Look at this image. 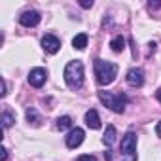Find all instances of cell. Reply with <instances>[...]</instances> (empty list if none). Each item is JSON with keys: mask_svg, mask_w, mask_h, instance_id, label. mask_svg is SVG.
<instances>
[{"mask_svg": "<svg viewBox=\"0 0 161 161\" xmlns=\"http://www.w3.org/2000/svg\"><path fill=\"white\" fill-rule=\"evenodd\" d=\"M12 123H14V116H12L10 112H4V114H2V125L8 129V127H12Z\"/></svg>", "mask_w": 161, "mask_h": 161, "instance_id": "9a60e30c", "label": "cell"}, {"mask_svg": "<svg viewBox=\"0 0 161 161\" xmlns=\"http://www.w3.org/2000/svg\"><path fill=\"white\" fill-rule=\"evenodd\" d=\"M42 47L47 51V53H57L59 49H61V42H59V38L57 36H53V34H46L44 38H42Z\"/></svg>", "mask_w": 161, "mask_h": 161, "instance_id": "ba28073f", "label": "cell"}, {"mask_svg": "<svg viewBox=\"0 0 161 161\" xmlns=\"http://www.w3.org/2000/svg\"><path fill=\"white\" fill-rule=\"evenodd\" d=\"M76 161H97V157H95V155H89V153H86V155H80Z\"/></svg>", "mask_w": 161, "mask_h": 161, "instance_id": "e0dca14e", "label": "cell"}, {"mask_svg": "<svg viewBox=\"0 0 161 161\" xmlns=\"http://www.w3.org/2000/svg\"><path fill=\"white\" fill-rule=\"evenodd\" d=\"M86 125L89 127V129H93V131H97V129H101V118H99V112L97 110H87L86 112Z\"/></svg>", "mask_w": 161, "mask_h": 161, "instance_id": "30bf717a", "label": "cell"}, {"mask_svg": "<svg viewBox=\"0 0 161 161\" xmlns=\"http://www.w3.org/2000/svg\"><path fill=\"white\" fill-rule=\"evenodd\" d=\"M110 47H112V51H116V53H121V51L125 49V38H123L121 34L114 36V38H112V42H110Z\"/></svg>", "mask_w": 161, "mask_h": 161, "instance_id": "7c38bea8", "label": "cell"}, {"mask_svg": "<svg viewBox=\"0 0 161 161\" xmlns=\"http://www.w3.org/2000/svg\"><path fill=\"white\" fill-rule=\"evenodd\" d=\"M116 136H118V131H116V127H114V125H108V127H106V131H104L103 142H104L106 146H112V144L116 142Z\"/></svg>", "mask_w": 161, "mask_h": 161, "instance_id": "8fae6325", "label": "cell"}, {"mask_svg": "<svg viewBox=\"0 0 161 161\" xmlns=\"http://www.w3.org/2000/svg\"><path fill=\"white\" fill-rule=\"evenodd\" d=\"M19 23H21L23 27H36V25L40 23V14H38V12H34V10L25 12V14H21Z\"/></svg>", "mask_w": 161, "mask_h": 161, "instance_id": "9c48e42d", "label": "cell"}, {"mask_svg": "<svg viewBox=\"0 0 161 161\" xmlns=\"http://www.w3.org/2000/svg\"><path fill=\"white\" fill-rule=\"evenodd\" d=\"M46 78H47V72L44 68H32L29 74V84L32 87H42L46 84Z\"/></svg>", "mask_w": 161, "mask_h": 161, "instance_id": "8992f818", "label": "cell"}, {"mask_svg": "<svg viewBox=\"0 0 161 161\" xmlns=\"http://www.w3.org/2000/svg\"><path fill=\"white\" fill-rule=\"evenodd\" d=\"M70 125H72V119H70V116H61V118L57 119V127H59L61 131L68 129Z\"/></svg>", "mask_w": 161, "mask_h": 161, "instance_id": "5bb4252c", "label": "cell"}, {"mask_svg": "<svg viewBox=\"0 0 161 161\" xmlns=\"http://www.w3.org/2000/svg\"><path fill=\"white\" fill-rule=\"evenodd\" d=\"M125 80H127V84H129L131 87H140V86L144 84V70H142V68H131V70L127 72Z\"/></svg>", "mask_w": 161, "mask_h": 161, "instance_id": "52a82bcc", "label": "cell"}, {"mask_svg": "<svg viewBox=\"0 0 161 161\" xmlns=\"http://www.w3.org/2000/svg\"><path fill=\"white\" fill-rule=\"evenodd\" d=\"M99 99H101V103L104 104V106H108L112 112H116V114H121L123 110H125V97L121 95V93H118V95H114V93H110V91H99Z\"/></svg>", "mask_w": 161, "mask_h": 161, "instance_id": "3957f363", "label": "cell"}, {"mask_svg": "<svg viewBox=\"0 0 161 161\" xmlns=\"http://www.w3.org/2000/svg\"><path fill=\"white\" fill-rule=\"evenodd\" d=\"M80 6H82V8H91V6H93V0H82V2H80Z\"/></svg>", "mask_w": 161, "mask_h": 161, "instance_id": "ac0fdd59", "label": "cell"}, {"mask_svg": "<svg viewBox=\"0 0 161 161\" xmlns=\"http://www.w3.org/2000/svg\"><path fill=\"white\" fill-rule=\"evenodd\" d=\"M72 46L76 47V49H86V46H87V34H76L74 36V40H72Z\"/></svg>", "mask_w": 161, "mask_h": 161, "instance_id": "4fadbf2b", "label": "cell"}, {"mask_svg": "<svg viewBox=\"0 0 161 161\" xmlns=\"http://www.w3.org/2000/svg\"><path fill=\"white\" fill-rule=\"evenodd\" d=\"M155 97H157V101L161 103V89H157V91H155Z\"/></svg>", "mask_w": 161, "mask_h": 161, "instance_id": "7402d4cb", "label": "cell"}, {"mask_svg": "<svg viewBox=\"0 0 161 161\" xmlns=\"http://www.w3.org/2000/svg\"><path fill=\"white\" fill-rule=\"evenodd\" d=\"M135 152H136V135L129 131L121 138V153L129 155V161H135Z\"/></svg>", "mask_w": 161, "mask_h": 161, "instance_id": "277c9868", "label": "cell"}, {"mask_svg": "<svg viewBox=\"0 0 161 161\" xmlns=\"http://www.w3.org/2000/svg\"><path fill=\"white\" fill-rule=\"evenodd\" d=\"M159 6H161L159 2H150V4H148V8H150V10H157Z\"/></svg>", "mask_w": 161, "mask_h": 161, "instance_id": "ffe728a7", "label": "cell"}, {"mask_svg": "<svg viewBox=\"0 0 161 161\" xmlns=\"http://www.w3.org/2000/svg\"><path fill=\"white\" fill-rule=\"evenodd\" d=\"M64 82L72 89H80L84 84V63L82 61H70L64 66Z\"/></svg>", "mask_w": 161, "mask_h": 161, "instance_id": "7a4b0ae2", "label": "cell"}, {"mask_svg": "<svg viewBox=\"0 0 161 161\" xmlns=\"http://www.w3.org/2000/svg\"><path fill=\"white\" fill-rule=\"evenodd\" d=\"M95 76H97V82L101 86H110L116 76H118V64L114 63H108V61H103V59H97L95 61Z\"/></svg>", "mask_w": 161, "mask_h": 161, "instance_id": "6da1fadb", "label": "cell"}, {"mask_svg": "<svg viewBox=\"0 0 161 161\" xmlns=\"http://www.w3.org/2000/svg\"><path fill=\"white\" fill-rule=\"evenodd\" d=\"M0 152H2V153H0V161H6V157H8V150H6V148H2Z\"/></svg>", "mask_w": 161, "mask_h": 161, "instance_id": "d6986e66", "label": "cell"}, {"mask_svg": "<svg viewBox=\"0 0 161 161\" xmlns=\"http://www.w3.org/2000/svg\"><path fill=\"white\" fill-rule=\"evenodd\" d=\"M84 136H86V133H84V129H80V127H76V129H70L68 131V135H66V146L68 148H78L80 144L84 142Z\"/></svg>", "mask_w": 161, "mask_h": 161, "instance_id": "5b68a950", "label": "cell"}, {"mask_svg": "<svg viewBox=\"0 0 161 161\" xmlns=\"http://www.w3.org/2000/svg\"><path fill=\"white\" fill-rule=\"evenodd\" d=\"M27 119H29V123H31V121H32L34 125L38 123V114H36L34 108H29V110H27Z\"/></svg>", "mask_w": 161, "mask_h": 161, "instance_id": "2e32d148", "label": "cell"}, {"mask_svg": "<svg viewBox=\"0 0 161 161\" xmlns=\"http://www.w3.org/2000/svg\"><path fill=\"white\" fill-rule=\"evenodd\" d=\"M155 135L161 136V121H157V125H155Z\"/></svg>", "mask_w": 161, "mask_h": 161, "instance_id": "44dd1931", "label": "cell"}]
</instances>
